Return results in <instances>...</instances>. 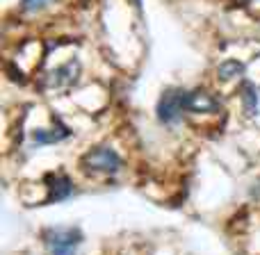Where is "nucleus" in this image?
Wrapping results in <instances>:
<instances>
[{"label": "nucleus", "mask_w": 260, "mask_h": 255, "mask_svg": "<svg viewBox=\"0 0 260 255\" xmlns=\"http://www.w3.org/2000/svg\"><path fill=\"white\" fill-rule=\"evenodd\" d=\"M187 100H189V91L178 89V87L167 89L160 96V103H157V119L162 123H178L180 117L185 112H189Z\"/></svg>", "instance_id": "f257e3e1"}, {"label": "nucleus", "mask_w": 260, "mask_h": 255, "mask_svg": "<svg viewBox=\"0 0 260 255\" xmlns=\"http://www.w3.org/2000/svg\"><path fill=\"white\" fill-rule=\"evenodd\" d=\"M82 242L78 228H50L46 230V248L50 255H76Z\"/></svg>", "instance_id": "f03ea898"}, {"label": "nucleus", "mask_w": 260, "mask_h": 255, "mask_svg": "<svg viewBox=\"0 0 260 255\" xmlns=\"http://www.w3.org/2000/svg\"><path fill=\"white\" fill-rule=\"evenodd\" d=\"M82 164L87 171H96V173H117L121 166V157L108 146H96L82 157Z\"/></svg>", "instance_id": "7ed1b4c3"}, {"label": "nucleus", "mask_w": 260, "mask_h": 255, "mask_svg": "<svg viewBox=\"0 0 260 255\" xmlns=\"http://www.w3.org/2000/svg\"><path fill=\"white\" fill-rule=\"evenodd\" d=\"M80 78V64L78 62H69L64 66H57L48 78V87L53 89H67V87H73V82Z\"/></svg>", "instance_id": "20e7f679"}, {"label": "nucleus", "mask_w": 260, "mask_h": 255, "mask_svg": "<svg viewBox=\"0 0 260 255\" xmlns=\"http://www.w3.org/2000/svg\"><path fill=\"white\" fill-rule=\"evenodd\" d=\"M187 110L197 114H212V112H219V100L212 94H208V91L197 89V91H189Z\"/></svg>", "instance_id": "39448f33"}, {"label": "nucleus", "mask_w": 260, "mask_h": 255, "mask_svg": "<svg viewBox=\"0 0 260 255\" xmlns=\"http://www.w3.org/2000/svg\"><path fill=\"white\" fill-rule=\"evenodd\" d=\"M46 183H48L50 198H53V201H64V198L71 196V192H73L71 180H69L64 173H50V175H46Z\"/></svg>", "instance_id": "423d86ee"}, {"label": "nucleus", "mask_w": 260, "mask_h": 255, "mask_svg": "<svg viewBox=\"0 0 260 255\" xmlns=\"http://www.w3.org/2000/svg\"><path fill=\"white\" fill-rule=\"evenodd\" d=\"M67 134H69V130L62 128V123H57V126L50 130H37V132L32 134V139H35V143L44 146V143H57L59 139H64Z\"/></svg>", "instance_id": "0eeeda50"}, {"label": "nucleus", "mask_w": 260, "mask_h": 255, "mask_svg": "<svg viewBox=\"0 0 260 255\" xmlns=\"http://www.w3.org/2000/svg\"><path fill=\"white\" fill-rule=\"evenodd\" d=\"M240 96H242L244 110H247L249 117H256L258 114V89L251 85V82H244L242 89H240Z\"/></svg>", "instance_id": "6e6552de"}, {"label": "nucleus", "mask_w": 260, "mask_h": 255, "mask_svg": "<svg viewBox=\"0 0 260 255\" xmlns=\"http://www.w3.org/2000/svg\"><path fill=\"white\" fill-rule=\"evenodd\" d=\"M242 71H244V64H242V62H235V59H229V62H224V64L219 66L217 76H219V80L229 82V80H233V78H238Z\"/></svg>", "instance_id": "1a4fd4ad"}, {"label": "nucleus", "mask_w": 260, "mask_h": 255, "mask_svg": "<svg viewBox=\"0 0 260 255\" xmlns=\"http://www.w3.org/2000/svg\"><path fill=\"white\" fill-rule=\"evenodd\" d=\"M55 0H21V9L23 12H39V9L48 7Z\"/></svg>", "instance_id": "9d476101"}]
</instances>
